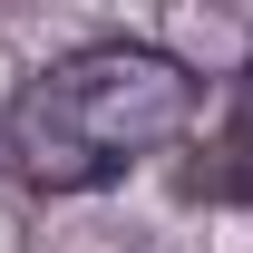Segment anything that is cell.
I'll return each mask as SVG.
<instances>
[{"mask_svg": "<svg viewBox=\"0 0 253 253\" xmlns=\"http://www.w3.org/2000/svg\"><path fill=\"white\" fill-rule=\"evenodd\" d=\"M185 117H195V78L166 59V49H146V39H97V49L39 68L30 88L10 97L0 146L20 166V185L88 195V185H107V175H126L146 146H166Z\"/></svg>", "mask_w": 253, "mask_h": 253, "instance_id": "cell-1", "label": "cell"}, {"mask_svg": "<svg viewBox=\"0 0 253 253\" xmlns=\"http://www.w3.org/2000/svg\"><path fill=\"white\" fill-rule=\"evenodd\" d=\"M185 195H205V205H253V78L224 88V126L205 136V156L185 166Z\"/></svg>", "mask_w": 253, "mask_h": 253, "instance_id": "cell-2", "label": "cell"}]
</instances>
